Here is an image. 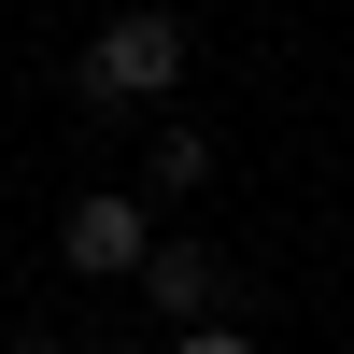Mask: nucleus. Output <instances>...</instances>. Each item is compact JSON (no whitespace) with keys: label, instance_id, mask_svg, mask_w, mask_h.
<instances>
[{"label":"nucleus","instance_id":"nucleus-4","mask_svg":"<svg viewBox=\"0 0 354 354\" xmlns=\"http://www.w3.org/2000/svg\"><path fill=\"white\" fill-rule=\"evenodd\" d=\"M142 185H156V198H198V185H213V128H156V142H142Z\"/></svg>","mask_w":354,"mask_h":354},{"label":"nucleus","instance_id":"nucleus-2","mask_svg":"<svg viewBox=\"0 0 354 354\" xmlns=\"http://www.w3.org/2000/svg\"><path fill=\"white\" fill-rule=\"evenodd\" d=\"M142 241H156V213H142L128 185H85L71 213H57V255H71L85 283H128V270H142Z\"/></svg>","mask_w":354,"mask_h":354},{"label":"nucleus","instance_id":"nucleus-3","mask_svg":"<svg viewBox=\"0 0 354 354\" xmlns=\"http://www.w3.org/2000/svg\"><path fill=\"white\" fill-rule=\"evenodd\" d=\"M142 298H156L170 312V326H213V312H227V270H213V241H142Z\"/></svg>","mask_w":354,"mask_h":354},{"label":"nucleus","instance_id":"nucleus-1","mask_svg":"<svg viewBox=\"0 0 354 354\" xmlns=\"http://www.w3.org/2000/svg\"><path fill=\"white\" fill-rule=\"evenodd\" d=\"M71 85H85V113H156L170 85H185V15H100V43L71 57Z\"/></svg>","mask_w":354,"mask_h":354},{"label":"nucleus","instance_id":"nucleus-6","mask_svg":"<svg viewBox=\"0 0 354 354\" xmlns=\"http://www.w3.org/2000/svg\"><path fill=\"white\" fill-rule=\"evenodd\" d=\"M15 354H57V340H15Z\"/></svg>","mask_w":354,"mask_h":354},{"label":"nucleus","instance_id":"nucleus-5","mask_svg":"<svg viewBox=\"0 0 354 354\" xmlns=\"http://www.w3.org/2000/svg\"><path fill=\"white\" fill-rule=\"evenodd\" d=\"M170 354H255V340H241V326L213 312V326H170Z\"/></svg>","mask_w":354,"mask_h":354}]
</instances>
